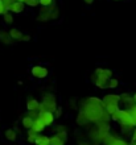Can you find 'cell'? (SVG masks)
<instances>
[{
  "mask_svg": "<svg viewBox=\"0 0 136 145\" xmlns=\"http://www.w3.org/2000/svg\"><path fill=\"white\" fill-rule=\"evenodd\" d=\"M57 107V98L52 92H45L42 95V102L40 103V111H50L53 112Z\"/></svg>",
  "mask_w": 136,
  "mask_h": 145,
  "instance_id": "cell-1",
  "label": "cell"
},
{
  "mask_svg": "<svg viewBox=\"0 0 136 145\" xmlns=\"http://www.w3.org/2000/svg\"><path fill=\"white\" fill-rule=\"evenodd\" d=\"M30 74H32L36 79H45L46 76L49 75V70H48V67H45V66L36 65L32 67Z\"/></svg>",
  "mask_w": 136,
  "mask_h": 145,
  "instance_id": "cell-2",
  "label": "cell"
},
{
  "mask_svg": "<svg viewBox=\"0 0 136 145\" xmlns=\"http://www.w3.org/2000/svg\"><path fill=\"white\" fill-rule=\"evenodd\" d=\"M103 107L106 106H119L120 104V95L118 94H106L102 99Z\"/></svg>",
  "mask_w": 136,
  "mask_h": 145,
  "instance_id": "cell-3",
  "label": "cell"
},
{
  "mask_svg": "<svg viewBox=\"0 0 136 145\" xmlns=\"http://www.w3.org/2000/svg\"><path fill=\"white\" fill-rule=\"evenodd\" d=\"M38 118L42 120V123L45 124V127H52L54 124V115L53 112H50V111H40V116Z\"/></svg>",
  "mask_w": 136,
  "mask_h": 145,
  "instance_id": "cell-4",
  "label": "cell"
},
{
  "mask_svg": "<svg viewBox=\"0 0 136 145\" xmlns=\"http://www.w3.org/2000/svg\"><path fill=\"white\" fill-rule=\"evenodd\" d=\"M118 124H119V125H132V123H131V116H129L128 110H125V108L123 110V108H120V116H119Z\"/></svg>",
  "mask_w": 136,
  "mask_h": 145,
  "instance_id": "cell-5",
  "label": "cell"
},
{
  "mask_svg": "<svg viewBox=\"0 0 136 145\" xmlns=\"http://www.w3.org/2000/svg\"><path fill=\"white\" fill-rule=\"evenodd\" d=\"M93 76H98V78H103V79H110L111 76H114V72H112V70H110V69L98 67V69H95Z\"/></svg>",
  "mask_w": 136,
  "mask_h": 145,
  "instance_id": "cell-6",
  "label": "cell"
},
{
  "mask_svg": "<svg viewBox=\"0 0 136 145\" xmlns=\"http://www.w3.org/2000/svg\"><path fill=\"white\" fill-rule=\"evenodd\" d=\"M76 121H77V125H79V127H86L87 124H90V120H89V118H87L86 114H85L82 110L78 111Z\"/></svg>",
  "mask_w": 136,
  "mask_h": 145,
  "instance_id": "cell-7",
  "label": "cell"
},
{
  "mask_svg": "<svg viewBox=\"0 0 136 145\" xmlns=\"http://www.w3.org/2000/svg\"><path fill=\"white\" fill-rule=\"evenodd\" d=\"M24 9H25V4L23 3V1H13V3L11 4V7H9V12H12V13H23Z\"/></svg>",
  "mask_w": 136,
  "mask_h": 145,
  "instance_id": "cell-8",
  "label": "cell"
},
{
  "mask_svg": "<svg viewBox=\"0 0 136 145\" xmlns=\"http://www.w3.org/2000/svg\"><path fill=\"white\" fill-rule=\"evenodd\" d=\"M45 124L42 123V120L40 118H36L34 119V123H33V127L30 128V131H33L34 133H42L45 131Z\"/></svg>",
  "mask_w": 136,
  "mask_h": 145,
  "instance_id": "cell-9",
  "label": "cell"
},
{
  "mask_svg": "<svg viewBox=\"0 0 136 145\" xmlns=\"http://www.w3.org/2000/svg\"><path fill=\"white\" fill-rule=\"evenodd\" d=\"M120 103L124 106V108H129L131 106H133V100H132V95H129L128 92H123L120 94Z\"/></svg>",
  "mask_w": 136,
  "mask_h": 145,
  "instance_id": "cell-10",
  "label": "cell"
},
{
  "mask_svg": "<svg viewBox=\"0 0 136 145\" xmlns=\"http://www.w3.org/2000/svg\"><path fill=\"white\" fill-rule=\"evenodd\" d=\"M27 110L28 111H40V102L34 98H29L27 100Z\"/></svg>",
  "mask_w": 136,
  "mask_h": 145,
  "instance_id": "cell-11",
  "label": "cell"
},
{
  "mask_svg": "<svg viewBox=\"0 0 136 145\" xmlns=\"http://www.w3.org/2000/svg\"><path fill=\"white\" fill-rule=\"evenodd\" d=\"M91 79H93L94 84H95V86H97L98 88H102V90L107 88V84H108V79H103V78H98V76H93Z\"/></svg>",
  "mask_w": 136,
  "mask_h": 145,
  "instance_id": "cell-12",
  "label": "cell"
},
{
  "mask_svg": "<svg viewBox=\"0 0 136 145\" xmlns=\"http://www.w3.org/2000/svg\"><path fill=\"white\" fill-rule=\"evenodd\" d=\"M120 127V136L123 138H127V137H131V133L135 127L132 125H119Z\"/></svg>",
  "mask_w": 136,
  "mask_h": 145,
  "instance_id": "cell-13",
  "label": "cell"
},
{
  "mask_svg": "<svg viewBox=\"0 0 136 145\" xmlns=\"http://www.w3.org/2000/svg\"><path fill=\"white\" fill-rule=\"evenodd\" d=\"M122 137V136H119L118 133H107L106 136H104V138H103V141L102 144L103 145H112L114 141L116 140V138Z\"/></svg>",
  "mask_w": 136,
  "mask_h": 145,
  "instance_id": "cell-14",
  "label": "cell"
},
{
  "mask_svg": "<svg viewBox=\"0 0 136 145\" xmlns=\"http://www.w3.org/2000/svg\"><path fill=\"white\" fill-rule=\"evenodd\" d=\"M34 145H50L49 136L42 135V133H38L37 137H36V141H34Z\"/></svg>",
  "mask_w": 136,
  "mask_h": 145,
  "instance_id": "cell-15",
  "label": "cell"
},
{
  "mask_svg": "<svg viewBox=\"0 0 136 145\" xmlns=\"http://www.w3.org/2000/svg\"><path fill=\"white\" fill-rule=\"evenodd\" d=\"M0 42H3L5 45L12 44V38H11V36H9V32L5 31V29H1V31H0Z\"/></svg>",
  "mask_w": 136,
  "mask_h": 145,
  "instance_id": "cell-16",
  "label": "cell"
},
{
  "mask_svg": "<svg viewBox=\"0 0 136 145\" xmlns=\"http://www.w3.org/2000/svg\"><path fill=\"white\" fill-rule=\"evenodd\" d=\"M4 136H5V138H7L8 141H16V140H17V132H16V129H13V128L5 129Z\"/></svg>",
  "mask_w": 136,
  "mask_h": 145,
  "instance_id": "cell-17",
  "label": "cell"
},
{
  "mask_svg": "<svg viewBox=\"0 0 136 145\" xmlns=\"http://www.w3.org/2000/svg\"><path fill=\"white\" fill-rule=\"evenodd\" d=\"M9 36H11V38L12 40H16V41H21V37H23V32L21 31H19L17 28H11L9 29Z\"/></svg>",
  "mask_w": 136,
  "mask_h": 145,
  "instance_id": "cell-18",
  "label": "cell"
},
{
  "mask_svg": "<svg viewBox=\"0 0 136 145\" xmlns=\"http://www.w3.org/2000/svg\"><path fill=\"white\" fill-rule=\"evenodd\" d=\"M33 123H34V119L30 118V116H28V115H25V116L23 118V120H21V124H23V127L27 131H29L30 128L33 127Z\"/></svg>",
  "mask_w": 136,
  "mask_h": 145,
  "instance_id": "cell-19",
  "label": "cell"
},
{
  "mask_svg": "<svg viewBox=\"0 0 136 145\" xmlns=\"http://www.w3.org/2000/svg\"><path fill=\"white\" fill-rule=\"evenodd\" d=\"M49 141H50V145H65L66 144V142L62 141L56 133L52 135V136H49Z\"/></svg>",
  "mask_w": 136,
  "mask_h": 145,
  "instance_id": "cell-20",
  "label": "cell"
},
{
  "mask_svg": "<svg viewBox=\"0 0 136 145\" xmlns=\"http://www.w3.org/2000/svg\"><path fill=\"white\" fill-rule=\"evenodd\" d=\"M3 20H4V23L8 24V25L13 24V15H12V12H9V11L5 12L3 15Z\"/></svg>",
  "mask_w": 136,
  "mask_h": 145,
  "instance_id": "cell-21",
  "label": "cell"
},
{
  "mask_svg": "<svg viewBox=\"0 0 136 145\" xmlns=\"http://www.w3.org/2000/svg\"><path fill=\"white\" fill-rule=\"evenodd\" d=\"M119 87V80L116 79V78H114V76H111L108 79V84H107V88H111V90H114V88H118Z\"/></svg>",
  "mask_w": 136,
  "mask_h": 145,
  "instance_id": "cell-22",
  "label": "cell"
},
{
  "mask_svg": "<svg viewBox=\"0 0 136 145\" xmlns=\"http://www.w3.org/2000/svg\"><path fill=\"white\" fill-rule=\"evenodd\" d=\"M38 133H34L33 131H28L27 132V141L29 142V144H34V141H36V137H37Z\"/></svg>",
  "mask_w": 136,
  "mask_h": 145,
  "instance_id": "cell-23",
  "label": "cell"
},
{
  "mask_svg": "<svg viewBox=\"0 0 136 145\" xmlns=\"http://www.w3.org/2000/svg\"><path fill=\"white\" fill-rule=\"evenodd\" d=\"M24 4L30 8H34V7H38V5H40V4H38V0H24Z\"/></svg>",
  "mask_w": 136,
  "mask_h": 145,
  "instance_id": "cell-24",
  "label": "cell"
},
{
  "mask_svg": "<svg viewBox=\"0 0 136 145\" xmlns=\"http://www.w3.org/2000/svg\"><path fill=\"white\" fill-rule=\"evenodd\" d=\"M112 145H129V141H127V140L123 138V137H119V138H116V140L114 141Z\"/></svg>",
  "mask_w": 136,
  "mask_h": 145,
  "instance_id": "cell-25",
  "label": "cell"
},
{
  "mask_svg": "<svg viewBox=\"0 0 136 145\" xmlns=\"http://www.w3.org/2000/svg\"><path fill=\"white\" fill-rule=\"evenodd\" d=\"M104 110H106V112L108 115H112L116 110H119V106H106V107H104Z\"/></svg>",
  "mask_w": 136,
  "mask_h": 145,
  "instance_id": "cell-26",
  "label": "cell"
},
{
  "mask_svg": "<svg viewBox=\"0 0 136 145\" xmlns=\"http://www.w3.org/2000/svg\"><path fill=\"white\" fill-rule=\"evenodd\" d=\"M54 3V0H38V4L41 5V7H49L52 4Z\"/></svg>",
  "mask_w": 136,
  "mask_h": 145,
  "instance_id": "cell-27",
  "label": "cell"
},
{
  "mask_svg": "<svg viewBox=\"0 0 136 145\" xmlns=\"http://www.w3.org/2000/svg\"><path fill=\"white\" fill-rule=\"evenodd\" d=\"M53 115H54V119H60L61 115H62V107H58V106H57L56 110L53 111Z\"/></svg>",
  "mask_w": 136,
  "mask_h": 145,
  "instance_id": "cell-28",
  "label": "cell"
},
{
  "mask_svg": "<svg viewBox=\"0 0 136 145\" xmlns=\"http://www.w3.org/2000/svg\"><path fill=\"white\" fill-rule=\"evenodd\" d=\"M53 131H54V133H57V132H62V131H66V125H56L53 128Z\"/></svg>",
  "mask_w": 136,
  "mask_h": 145,
  "instance_id": "cell-29",
  "label": "cell"
},
{
  "mask_svg": "<svg viewBox=\"0 0 136 145\" xmlns=\"http://www.w3.org/2000/svg\"><path fill=\"white\" fill-rule=\"evenodd\" d=\"M77 145H93L91 144L90 140H78V142H77Z\"/></svg>",
  "mask_w": 136,
  "mask_h": 145,
  "instance_id": "cell-30",
  "label": "cell"
},
{
  "mask_svg": "<svg viewBox=\"0 0 136 145\" xmlns=\"http://www.w3.org/2000/svg\"><path fill=\"white\" fill-rule=\"evenodd\" d=\"M7 12V9H5V7H4L3 1H0V15H4Z\"/></svg>",
  "mask_w": 136,
  "mask_h": 145,
  "instance_id": "cell-31",
  "label": "cell"
},
{
  "mask_svg": "<svg viewBox=\"0 0 136 145\" xmlns=\"http://www.w3.org/2000/svg\"><path fill=\"white\" fill-rule=\"evenodd\" d=\"M29 40H30V36L29 35H23V37H21V41H24V42L29 41Z\"/></svg>",
  "mask_w": 136,
  "mask_h": 145,
  "instance_id": "cell-32",
  "label": "cell"
},
{
  "mask_svg": "<svg viewBox=\"0 0 136 145\" xmlns=\"http://www.w3.org/2000/svg\"><path fill=\"white\" fill-rule=\"evenodd\" d=\"M131 140H133V141H136V127L133 128L132 133H131Z\"/></svg>",
  "mask_w": 136,
  "mask_h": 145,
  "instance_id": "cell-33",
  "label": "cell"
},
{
  "mask_svg": "<svg viewBox=\"0 0 136 145\" xmlns=\"http://www.w3.org/2000/svg\"><path fill=\"white\" fill-rule=\"evenodd\" d=\"M95 0H83V3L85 4H87V5H91V4L94 3Z\"/></svg>",
  "mask_w": 136,
  "mask_h": 145,
  "instance_id": "cell-34",
  "label": "cell"
},
{
  "mask_svg": "<svg viewBox=\"0 0 136 145\" xmlns=\"http://www.w3.org/2000/svg\"><path fill=\"white\" fill-rule=\"evenodd\" d=\"M132 100H133V103L136 104V92H133L132 94Z\"/></svg>",
  "mask_w": 136,
  "mask_h": 145,
  "instance_id": "cell-35",
  "label": "cell"
},
{
  "mask_svg": "<svg viewBox=\"0 0 136 145\" xmlns=\"http://www.w3.org/2000/svg\"><path fill=\"white\" fill-rule=\"evenodd\" d=\"M16 1H23V3H24V0H16Z\"/></svg>",
  "mask_w": 136,
  "mask_h": 145,
  "instance_id": "cell-36",
  "label": "cell"
}]
</instances>
